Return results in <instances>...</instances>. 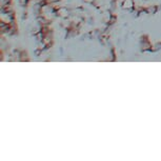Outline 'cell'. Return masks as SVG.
<instances>
[{
    "instance_id": "obj_3",
    "label": "cell",
    "mask_w": 161,
    "mask_h": 161,
    "mask_svg": "<svg viewBox=\"0 0 161 161\" xmlns=\"http://www.w3.org/2000/svg\"><path fill=\"white\" fill-rule=\"evenodd\" d=\"M9 16H12V13L6 12V17H9ZM1 19H2L1 21H3V22H6V23H10V21H11V18H8V20H4V19H3V17H1Z\"/></svg>"
},
{
    "instance_id": "obj_2",
    "label": "cell",
    "mask_w": 161,
    "mask_h": 161,
    "mask_svg": "<svg viewBox=\"0 0 161 161\" xmlns=\"http://www.w3.org/2000/svg\"><path fill=\"white\" fill-rule=\"evenodd\" d=\"M58 14H59L61 17L66 18V16H68V11L64 10V9H60V10H59V12H58Z\"/></svg>"
},
{
    "instance_id": "obj_1",
    "label": "cell",
    "mask_w": 161,
    "mask_h": 161,
    "mask_svg": "<svg viewBox=\"0 0 161 161\" xmlns=\"http://www.w3.org/2000/svg\"><path fill=\"white\" fill-rule=\"evenodd\" d=\"M122 8L125 9V10H130V9L133 8V1L132 0H125L122 4Z\"/></svg>"
}]
</instances>
